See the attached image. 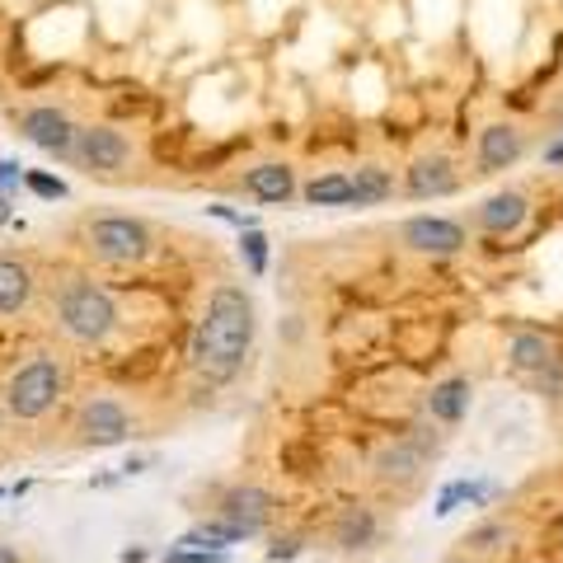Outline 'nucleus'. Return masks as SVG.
<instances>
[{
  "instance_id": "f257e3e1",
  "label": "nucleus",
  "mask_w": 563,
  "mask_h": 563,
  "mask_svg": "<svg viewBox=\"0 0 563 563\" xmlns=\"http://www.w3.org/2000/svg\"><path fill=\"white\" fill-rule=\"evenodd\" d=\"M254 296L244 287H231L221 282L217 291L207 296V310L198 329H192V347H188V366L198 372L207 385H225L240 376L244 357H250L254 343Z\"/></svg>"
},
{
  "instance_id": "f03ea898",
  "label": "nucleus",
  "mask_w": 563,
  "mask_h": 563,
  "mask_svg": "<svg viewBox=\"0 0 563 563\" xmlns=\"http://www.w3.org/2000/svg\"><path fill=\"white\" fill-rule=\"evenodd\" d=\"M52 320H57V329L66 333L70 343L103 347L118 333L122 314H118V301L99 287V282H90V277H66L62 287H57V296H52Z\"/></svg>"
},
{
  "instance_id": "7ed1b4c3",
  "label": "nucleus",
  "mask_w": 563,
  "mask_h": 563,
  "mask_svg": "<svg viewBox=\"0 0 563 563\" xmlns=\"http://www.w3.org/2000/svg\"><path fill=\"white\" fill-rule=\"evenodd\" d=\"M66 385H70L66 362H62V357H52V352H43V357L24 362L20 372L5 380V390H0V404H5V413H10V418L38 422V418H47V413L66 399Z\"/></svg>"
},
{
  "instance_id": "20e7f679",
  "label": "nucleus",
  "mask_w": 563,
  "mask_h": 563,
  "mask_svg": "<svg viewBox=\"0 0 563 563\" xmlns=\"http://www.w3.org/2000/svg\"><path fill=\"white\" fill-rule=\"evenodd\" d=\"M80 250L90 254L95 263L103 268H136V263H146L155 254V235L146 221L136 217H90L80 231Z\"/></svg>"
},
{
  "instance_id": "39448f33",
  "label": "nucleus",
  "mask_w": 563,
  "mask_h": 563,
  "mask_svg": "<svg viewBox=\"0 0 563 563\" xmlns=\"http://www.w3.org/2000/svg\"><path fill=\"white\" fill-rule=\"evenodd\" d=\"M66 161H76L85 174H99V179H118L132 165V141L109 122H90V128H76Z\"/></svg>"
},
{
  "instance_id": "423d86ee",
  "label": "nucleus",
  "mask_w": 563,
  "mask_h": 563,
  "mask_svg": "<svg viewBox=\"0 0 563 563\" xmlns=\"http://www.w3.org/2000/svg\"><path fill=\"white\" fill-rule=\"evenodd\" d=\"M128 437H136V418L128 413L122 399H85L76 413V442L80 446H122Z\"/></svg>"
},
{
  "instance_id": "0eeeda50",
  "label": "nucleus",
  "mask_w": 563,
  "mask_h": 563,
  "mask_svg": "<svg viewBox=\"0 0 563 563\" xmlns=\"http://www.w3.org/2000/svg\"><path fill=\"white\" fill-rule=\"evenodd\" d=\"M399 244L409 254L422 258H455L465 254V225L461 221H446V217H409L399 225Z\"/></svg>"
},
{
  "instance_id": "6e6552de",
  "label": "nucleus",
  "mask_w": 563,
  "mask_h": 563,
  "mask_svg": "<svg viewBox=\"0 0 563 563\" xmlns=\"http://www.w3.org/2000/svg\"><path fill=\"white\" fill-rule=\"evenodd\" d=\"M14 128H20L24 141H33V146L47 151V155H57V161H66L70 141H76V122H70V113L57 109V103H33V109H20L14 113Z\"/></svg>"
},
{
  "instance_id": "1a4fd4ad",
  "label": "nucleus",
  "mask_w": 563,
  "mask_h": 563,
  "mask_svg": "<svg viewBox=\"0 0 563 563\" xmlns=\"http://www.w3.org/2000/svg\"><path fill=\"white\" fill-rule=\"evenodd\" d=\"M217 517L231 521V526H240V531L254 540V536L268 531V521L277 517V498H273L268 488H258V484H235V488L221 493Z\"/></svg>"
},
{
  "instance_id": "9d476101",
  "label": "nucleus",
  "mask_w": 563,
  "mask_h": 563,
  "mask_svg": "<svg viewBox=\"0 0 563 563\" xmlns=\"http://www.w3.org/2000/svg\"><path fill=\"white\" fill-rule=\"evenodd\" d=\"M461 188V174H455V161L451 155H418V161L404 169V192L409 198H451Z\"/></svg>"
},
{
  "instance_id": "9b49d317",
  "label": "nucleus",
  "mask_w": 563,
  "mask_h": 563,
  "mask_svg": "<svg viewBox=\"0 0 563 563\" xmlns=\"http://www.w3.org/2000/svg\"><path fill=\"white\" fill-rule=\"evenodd\" d=\"M372 470H376V479H380V484L409 488V484L422 479V470H428V451H422L418 442H409V437H399V442H390V446H380V451H376Z\"/></svg>"
},
{
  "instance_id": "f8f14e48",
  "label": "nucleus",
  "mask_w": 563,
  "mask_h": 563,
  "mask_svg": "<svg viewBox=\"0 0 563 563\" xmlns=\"http://www.w3.org/2000/svg\"><path fill=\"white\" fill-rule=\"evenodd\" d=\"M33 291H38V277L29 263L0 254V320H20L33 306Z\"/></svg>"
},
{
  "instance_id": "ddd939ff",
  "label": "nucleus",
  "mask_w": 563,
  "mask_h": 563,
  "mask_svg": "<svg viewBox=\"0 0 563 563\" xmlns=\"http://www.w3.org/2000/svg\"><path fill=\"white\" fill-rule=\"evenodd\" d=\"M521 155H526V136H521V128H512V122H493V128L479 132V169L484 174L512 169Z\"/></svg>"
},
{
  "instance_id": "4468645a",
  "label": "nucleus",
  "mask_w": 563,
  "mask_h": 563,
  "mask_svg": "<svg viewBox=\"0 0 563 563\" xmlns=\"http://www.w3.org/2000/svg\"><path fill=\"white\" fill-rule=\"evenodd\" d=\"M526 217H531V202H526V192H517V188H507V192H493V198L479 207V221L488 235H517L521 225H526Z\"/></svg>"
},
{
  "instance_id": "2eb2a0df",
  "label": "nucleus",
  "mask_w": 563,
  "mask_h": 563,
  "mask_svg": "<svg viewBox=\"0 0 563 563\" xmlns=\"http://www.w3.org/2000/svg\"><path fill=\"white\" fill-rule=\"evenodd\" d=\"M244 192L258 198V202H268V207L291 202L296 174H291V165H282V161H263V165H254L250 174H244Z\"/></svg>"
},
{
  "instance_id": "dca6fc26",
  "label": "nucleus",
  "mask_w": 563,
  "mask_h": 563,
  "mask_svg": "<svg viewBox=\"0 0 563 563\" xmlns=\"http://www.w3.org/2000/svg\"><path fill=\"white\" fill-rule=\"evenodd\" d=\"M376 536H380V521H376L372 507H343L339 521H333V544H339V550H347V554L372 550Z\"/></svg>"
},
{
  "instance_id": "f3484780",
  "label": "nucleus",
  "mask_w": 563,
  "mask_h": 563,
  "mask_svg": "<svg viewBox=\"0 0 563 563\" xmlns=\"http://www.w3.org/2000/svg\"><path fill=\"white\" fill-rule=\"evenodd\" d=\"M470 395L474 390H470L465 376H451L442 385H432V390H428V418L455 428V422H465V413H470Z\"/></svg>"
},
{
  "instance_id": "a211bd4d",
  "label": "nucleus",
  "mask_w": 563,
  "mask_h": 563,
  "mask_svg": "<svg viewBox=\"0 0 563 563\" xmlns=\"http://www.w3.org/2000/svg\"><path fill=\"white\" fill-rule=\"evenodd\" d=\"M507 362H512V372L536 376L540 366L554 362V343L544 339V333H517V339L507 343Z\"/></svg>"
},
{
  "instance_id": "6ab92c4d",
  "label": "nucleus",
  "mask_w": 563,
  "mask_h": 563,
  "mask_svg": "<svg viewBox=\"0 0 563 563\" xmlns=\"http://www.w3.org/2000/svg\"><path fill=\"white\" fill-rule=\"evenodd\" d=\"M347 188H352V207H380L395 198V179H390V169H380V165H362L347 179Z\"/></svg>"
},
{
  "instance_id": "aec40b11",
  "label": "nucleus",
  "mask_w": 563,
  "mask_h": 563,
  "mask_svg": "<svg viewBox=\"0 0 563 563\" xmlns=\"http://www.w3.org/2000/svg\"><path fill=\"white\" fill-rule=\"evenodd\" d=\"M240 540H250L240 531V526H231V521H202V526H192L188 536H179V544L184 550H225V544H240Z\"/></svg>"
},
{
  "instance_id": "412c9836",
  "label": "nucleus",
  "mask_w": 563,
  "mask_h": 563,
  "mask_svg": "<svg viewBox=\"0 0 563 563\" xmlns=\"http://www.w3.org/2000/svg\"><path fill=\"white\" fill-rule=\"evenodd\" d=\"M465 550H470V559H488V554H503L507 544H512V526L507 521H479L474 531L461 540Z\"/></svg>"
},
{
  "instance_id": "4be33fe9",
  "label": "nucleus",
  "mask_w": 563,
  "mask_h": 563,
  "mask_svg": "<svg viewBox=\"0 0 563 563\" xmlns=\"http://www.w3.org/2000/svg\"><path fill=\"white\" fill-rule=\"evenodd\" d=\"M306 202L310 207H352L347 174H324V179H310L306 184Z\"/></svg>"
},
{
  "instance_id": "5701e85b",
  "label": "nucleus",
  "mask_w": 563,
  "mask_h": 563,
  "mask_svg": "<svg viewBox=\"0 0 563 563\" xmlns=\"http://www.w3.org/2000/svg\"><path fill=\"white\" fill-rule=\"evenodd\" d=\"M240 254H244V263H250V273H254V277L268 273V240H263V235L254 231V225H250V231H244V240H240Z\"/></svg>"
},
{
  "instance_id": "b1692460",
  "label": "nucleus",
  "mask_w": 563,
  "mask_h": 563,
  "mask_svg": "<svg viewBox=\"0 0 563 563\" xmlns=\"http://www.w3.org/2000/svg\"><path fill=\"white\" fill-rule=\"evenodd\" d=\"M24 184H29V192H38V198H47V202L66 198V184H62V179H52V174H43V169H29V174H24Z\"/></svg>"
},
{
  "instance_id": "393cba45",
  "label": "nucleus",
  "mask_w": 563,
  "mask_h": 563,
  "mask_svg": "<svg viewBox=\"0 0 563 563\" xmlns=\"http://www.w3.org/2000/svg\"><path fill=\"white\" fill-rule=\"evenodd\" d=\"M536 390H540V395H550V399H563V362H559V357L536 372Z\"/></svg>"
},
{
  "instance_id": "a878e982",
  "label": "nucleus",
  "mask_w": 563,
  "mask_h": 563,
  "mask_svg": "<svg viewBox=\"0 0 563 563\" xmlns=\"http://www.w3.org/2000/svg\"><path fill=\"white\" fill-rule=\"evenodd\" d=\"M165 563H231L225 550H165Z\"/></svg>"
},
{
  "instance_id": "bb28decb",
  "label": "nucleus",
  "mask_w": 563,
  "mask_h": 563,
  "mask_svg": "<svg viewBox=\"0 0 563 563\" xmlns=\"http://www.w3.org/2000/svg\"><path fill=\"white\" fill-rule=\"evenodd\" d=\"M296 554H301V540H296V536L268 544V559H273V563H287V559H296Z\"/></svg>"
},
{
  "instance_id": "cd10ccee",
  "label": "nucleus",
  "mask_w": 563,
  "mask_h": 563,
  "mask_svg": "<svg viewBox=\"0 0 563 563\" xmlns=\"http://www.w3.org/2000/svg\"><path fill=\"white\" fill-rule=\"evenodd\" d=\"M0 563H24V550H14V544L0 540Z\"/></svg>"
},
{
  "instance_id": "c85d7f7f",
  "label": "nucleus",
  "mask_w": 563,
  "mask_h": 563,
  "mask_svg": "<svg viewBox=\"0 0 563 563\" xmlns=\"http://www.w3.org/2000/svg\"><path fill=\"white\" fill-rule=\"evenodd\" d=\"M122 563H146V550H122Z\"/></svg>"
},
{
  "instance_id": "c756f323",
  "label": "nucleus",
  "mask_w": 563,
  "mask_h": 563,
  "mask_svg": "<svg viewBox=\"0 0 563 563\" xmlns=\"http://www.w3.org/2000/svg\"><path fill=\"white\" fill-rule=\"evenodd\" d=\"M550 165H563V141H559V146H550Z\"/></svg>"
},
{
  "instance_id": "7c9ffc66",
  "label": "nucleus",
  "mask_w": 563,
  "mask_h": 563,
  "mask_svg": "<svg viewBox=\"0 0 563 563\" xmlns=\"http://www.w3.org/2000/svg\"><path fill=\"white\" fill-rule=\"evenodd\" d=\"M5 418H10V413H5V404H0V428H5Z\"/></svg>"
},
{
  "instance_id": "2f4dec72",
  "label": "nucleus",
  "mask_w": 563,
  "mask_h": 563,
  "mask_svg": "<svg viewBox=\"0 0 563 563\" xmlns=\"http://www.w3.org/2000/svg\"><path fill=\"white\" fill-rule=\"evenodd\" d=\"M5 493H10V488H0V498H5Z\"/></svg>"
},
{
  "instance_id": "473e14b6",
  "label": "nucleus",
  "mask_w": 563,
  "mask_h": 563,
  "mask_svg": "<svg viewBox=\"0 0 563 563\" xmlns=\"http://www.w3.org/2000/svg\"><path fill=\"white\" fill-rule=\"evenodd\" d=\"M461 563H470V559H461Z\"/></svg>"
}]
</instances>
